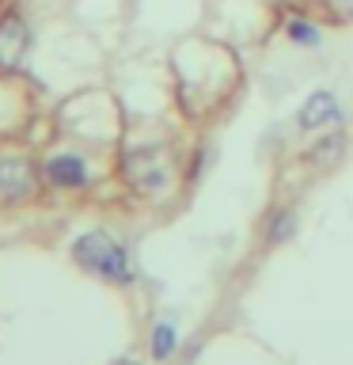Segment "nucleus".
<instances>
[{
    "label": "nucleus",
    "mask_w": 353,
    "mask_h": 365,
    "mask_svg": "<svg viewBox=\"0 0 353 365\" xmlns=\"http://www.w3.org/2000/svg\"><path fill=\"white\" fill-rule=\"evenodd\" d=\"M289 38L300 42V46H315L319 42V31L312 27V23H304V19H293L289 23Z\"/></svg>",
    "instance_id": "1a4fd4ad"
},
{
    "label": "nucleus",
    "mask_w": 353,
    "mask_h": 365,
    "mask_svg": "<svg viewBox=\"0 0 353 365\" xmlns=\"http://www.w3.org/2000/svg\"><path fill=\"white\" fill-rule=\"evenodd\" d=\"M34 194V168L23 156H4L0 160V198L19 202Z\"/></svg>",
    "instance_id": "7ed1b4c3"
},
{
    "label": "nucleus",
    "mask_w": 353,
    "mask_h": 365,
    "mask_svg": "<svg viewBox=\"0 0 353 365\" xmlns=\"http://www.w3.org/2000/svg\"><path fill=\"white\" fill-rule=\"evenodd\" d=\"M118 365H137V361H130V358H125V361H118Z\"/></svg>",
    "instance_id": "9b49d317"
},
{
    "label": "nucleus",
    "mask_w": 353,
    "mask_h": 365,
    "mask_svg": "<svg viewBox=\"0 0 353 365\" xmlns=\"http://www.w3.org/2000/svg\"><path fill=\"white\" fill-rule=\"evenodd\" d=\"M73 259L84 270L99 274V278H107V282H118V285L133 282V262H130V255H125V247L114 236L99 232V228H95V232H84L76 240V244H73Z\"/></svg>",
    "instance_id": "f257e3e1"
},
{
    "label": "nucleus",
    "mask_w": 353,
    "mask_h": 365,
    "mask_svg": "<svg viewBox=\"0 0 353 365\" xmlns=\"http://www.w3.org/2000/svg\"><path fill=\"white\" fill-rule=\"evenodd\" d=\"M342 153H346V137H342V133H330V137H323V141L312 148V156H307V160H312L315 168H330Z\"/></svg>",
    "instance_id": "423d86ee"
},
{
    "label": "nucleus",
    "mask_w": 353,
    "mask_h": 365,
    "mask_svg": "<svg viewBox=\"0 0 353 365\" xmlns=\"http://www.w3.org/2000/svg\"><path fill=\"white\" fill-rule=\"evenodd\" d=\"M46 179L53 182V187H88V168L84 160L73 156V153H61V156H50L46 160Z\"/></svg>",
    "instance_id": "39448f33"
},
{
    "label": "nucleus",
    "mask_w": 353,
    "mask_h": 365,
    "mask_svg": "<svg viewBox=\"0 0 353 365\" xmlns=\"http://www.w3.org/2000/svg\"><path fill=\"white\" fill-rule=\"evenodd\" d=\"M342 122V107L330 91H312V99L296 114V125L300 130H323V125H338Z\"/></svg>",
    "instance_id": "20e7f679"
},
{
    "label": "nucleus",
    "mask_w": 353,
    "mask_h": 365,
    "mask_svg": "<svg viewBox=\"0 0 353 365\" xmlns=\"http://www.w3.org/2000/svg\"><path fill=\"white\" fill-rule=\"evenodd\" d=\"M296 232V217H293V210H278L270 217V225H266V244H285Z\"/></svg>",
    "instance_id": "0eeeda50"
},
{
    "label": "nucleus",
    "mask_w": 353,
    "mask_h": 365,
    "mask_svg": "<svg viewBox=\"0 0 353 365\" xmlns=\"http://www.w3.org/2000/svg\"><path fill=\"white\" fill-rule=\"evenodd\" d=\"M342 4H346V11H349V16H353V0H342Z\"/></svg>",
    "instance_id": "9d476101"
},
{
    "label": "nucleus",
    "mask_w": 353,
    "mask_h": 365,
    "mask_svg": "<svg viewBox=\"0 0 353 365\" xmlns=\"http://www.w3.org/2000/svg\"><path fill=\"white\" fill-rule=\"evenodd\" d=\"M171 350H175V327H171V324H156L152 327V358L167 361Z\"/></svg>",
    "instance_id": "6e6552de"
},
{
    "label": "nucleus",
    "mask_w": 353,
    "mask_h": 365,
    "mask_svg": "<svg viewBox=\"0 0 353 365\" xmlns=\"http://www.w3.org/2000/svg\"><path fill=\"white\" fill-rule=\"evenodd\" d=\"M31 50V27L19 11L0 16V73H16Z\"/></svg>",
    "instance_id": "f03ea898"
}]
</instances>
